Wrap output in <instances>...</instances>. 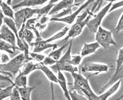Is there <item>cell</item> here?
I'll list each match as a JSON object with an SVG mask.
<instances>
[{
  "mask_svg": "<svg viewBox=\"0 0 123 100\" xmlns=\"http://www.w3.org/2000/svg\"><path fill=\"white\" fill-rule=\"evenodd\" d=\"M109 65L105 64H96V63H87L82 67L81 71L82 72H95V75L97 73L102 72H108L109 70Z\"/></svg>",
  "mask_w": 123,
  "mask_h": 100,
  "instance_id": "cell-10",
  "label": "cell"
},
{
  "mask_svg": "<svg viewBox=\"0 0 123 100\" xmlns=\"http://www.w3.org/2000/svg\"><path fill=\"white\" fill-rule=\"evenodd\" d=\"M10 3H11V0H9V1L7 2V4H8V5H9Z\"/></svg>",
  "mask_w": 123,
  "mask_h": 100,
  "instance_id": "cell-37",
  "label": "cell"
},
{
  "mask_svg": "<svg viewBox=\"0 0 123 100\" xmlns=\"http://www.w3.org/2000/svg\"><path fill=\"white\" fill-rule=\"evenodd\" d=\"M48 0H25L20 3L12 6V9H17L18 7H29V6H40L45 3Z\"/></svg>",
  "mask_w": 123,
  "mask_h": 100,
  "instance_id": "cell-17",
  "label": "cell"
},
{
  "mask_svg": "<svg viewBox=\"0 0 123 100\" xmlns=\"http://www.w3.org/2000/svg\"><path fill=\"white\" fill-rule=\"evenodd\" d=\"M38 21V19L37 17L29 19V20H27L25 22V29L31 30V31H34L37 38H40L41 37L40 32H38V30L36 28V24H37Z\"/></svg>",
  "mask_w": 123,
  "mask_h": 100,
  "instance_id": "cell-18",
  "label": "cell"
},
{
  "mask_svg": "<svg viewBox=\"0 0 123 100\" xmlns=\"http://www.w3.org/2000/svg\"><path fill=\"white\" fill-rule=\"evenodd\" d=\"M82 56H74L72 58H71V60L69 62V63L71 65H74V66H76V65H79L82 61Z\"/></svg>",
  "mask_w": 123,
  "mask_h": 100,
  "instance_id": "cell-32",
  "label": "cell"
},
{
  "mask_svg": "<svg viewBox=\"0 0 123 100\" xmlns=\"http://www.w3.org/2000/svg\"><path fill=\"white\" fill-rule=\"evenodd\" d=\"M39 9H30L25 8L15 12V22L18 30H20L22 25L26 22L29 19H32L34 15H38Z\"/></svg>",
  "mask_w": 123,
  "mask_h": 100,
  "instance_id": "cell-5",
  "label": "cell"
},
{
  "mask_svg": "<svg viewBox=\"0 0 123 100\" xmlns=\"http://www.w3.org/2000/svg\"><path fill=\"white\" fill-rule=\"evenodd\" d=\"M58 84H59V86L62 88V89L63 90L65 97L68 100H72L70 95H69V93H68L66 79H65L63 73L62 72V71L60 70V69H58Z\"/></svg>",
  "mask_w": 123,
  "mask_h": 100,
  "instance_id": "cell-13",
  "label": "cell"
},
{
  "mask_svg": "<svg viewBox=\"0 0 123 100\" xmlns=\"http://www.w3.org/2000/svg\"><path fill=\"white\" fill-rule=\"evenodd\" d=\"M56 62L57 61H55V59H53L52 58L47 56V57H45L44 59V60L42 62H41L40 63H42V65H51L55 64Z\"/></svg>",
  "mask_w": 123,
  "mask_h": 100,
  "instance_id": "cell-33",
  "label": "cell"
},
{
  "mask_svg": "<svg viewBox=\"0 0 123 100\" xmlns=\"http://www.w3.org/2000/svg\"><path fill=\"white\" fill-rule=\"evenodd\" d=\"M50 21V18L48 17L47 15H45V16H42L38 19V21L36 24V28L38 30V32H41L42 31H43L46 27H47L48 22Z\"/></svg>",
  "mask_w": 123,
  "mask_h": 100,
  "instance_id": "cell-24",
  "label": "cell"
},
{
  "mask_svg": "<svg viewBox=\"0 0 123 100\" xmlns=\"http://www.w3.org/2000/svg\"><path fill=\"white\" fill-rule=\"evenodd\" d=\"M121 81H122V78L118 79L105 92H104L103 94L98 95V100H105L109 98L111 95H112L119 88V86H120V84H121Z\"/></svg>",
  "mask_w": 123,
  "mask_h": 100,
  "instance_id": "cell-16",
  "label": "cell"
},
{
  "mask_svg": "<svg viewBox=\"0 0 123 100\" xmlns=\"http://www.w3.org/2000/svg\"><path fill=\"white\" fill-rule=\"evenodd\" d=\"M92 15L93 16V13L90 12L88 8L86 9V11L84 13H82L81 15H78L76 17V22L74 25H72V27L68 30V33L66 38H65L62 41V43L67 42L69 38H74L75 37L79 36L82 32L83 28L87 25L88 22L92 18Z\"/></svg>",
  "mask_w": 123,
  "mask_h": 100,
  "instance_id": "cell-2",
  "label": "cell"
},
{
  "mask_svg": "<svg viewBox=\"0 0 123 100\" xmlns=\"http://www.w3.org/2000/svg\"><path fill=\"white\" fill-rule=\"evenodd\" d=\"M68 44L67 43V44L62 45L59 49H53V51H52L49 54V56L52 58V59H55V61L59 60V59L61 58V56H62V51H63V49H65V48H66L67 46H68Z\"/></svg>",
  "mask_w": 123,
  "mask_h": 100,
  "instance_id": "cell-25",
  "label": "cell"
},
{
  "mask_svg": "<svg viewBox=\"0 0 123 100\" xmlns=\"http://www.w3.org/2000/svg\"><path fill=\"white\" fill-rule=\"evenodd\" d=\"M38 63H34L32 61L28 62L24 66H23L22 71L19 73L18 75H29V73L33 72L36 69H38Z\"/></svg>",
  "mask_w": 123,
  "mask_h": 100,
  "instance_id": "cell-19",
  "label": "cell"
},
{
  "mask_svg": "<svg viewBox=\"0 0 123 100\" xmlns=\"http://www.w3.org/2000/svg\"><path fill=\"white\" fill-rule=\"evenodd\" d=\"M11 100H21V95L18 91V87L15 86L12 90V94L9 97Z\"/></svg>",
  "mask_w": 123,
  "mask_h": 100,
  "instance_id": "cell-30",
  "label": "cell"
},
{
  "mask_svg": "<svg viewBox=\"0 0 123 100\" xmlns=\"http://www.w3.org/2000/svg\"><path fill=\"white\" fill-rule=\"evenodd\" d=\"M95 40L100 45V46H102L105 49H109L111 45H116V42L113 39L112 32L102 28L101 26L98 27L97 32H96Z\"/></svg>",
  "mask_w": 123,
  "mask_h": 100,
  "instance_id": "cell-4",
  "label": "cell"
},
{
  "mask_svg": "<svg viewBox=\"0 0 123 100\" xmlns=\"http://www.w3.org/2000/svg\"><path fill=\"white\" fill-rule=\"evenodd\" d=\"M123 6V2L122 1H120L118 2H116L115 4H112L111 5V6L110 7V9L109 10V12H108V13L109 12H112L113 10H115V9H117V8H119V7H122Z\"/></svg>",
  "mask_w": 123,
  "mask_h": 100,
  "instance_id": "cell-35",
  "label": "cell"
},
{
  "mask_svg": "<svg viewBox=\"0 0 123 100\" xmlns=\"http://www.w3.org/2000/svg\"><path fill=\"white\" fill-rule=\"evenodd\" d=\"M34 46L33 52L35 53H39L42 52L43 50H45L47 49L52 48L53 49H55L58 47L57 44H50V43H45L43 42V39L40 38H36V41L35 42H32L31 46Z\"/></svg>",
  "mask_w": 123,
  "mask_h": 100,
  "instance_id": "cell-11",
  "label": "cell"
},
{
  "mask_svg": "<svg viewBox=\"0 0 123 100\" xmlns=\"http://www.w3.org/2000/svg\"><path fill=\"white\" fill-rule=\"evenodd\" d=\"M99 47L100 45L97 42H93V43H85L82 49V52H81V56L84 57L90 55L92 53H94Z\"/></svg>",
  "mask_w": 123,
  "mask_h": 100,
  "instance_id": "cell-14",
  "label": "cell"
},
{
  "mask_svg": "<svg viewBox=\"0 0 123 100\" xmlns=\"http://www.w3.org/2000/svg\"><path fill=\"white\" fill-rule=\"evenodd\" d=\"M75 4V0H63L60 2L55 4V6L52 9V10L49 12V15H54L55 13H57L58 12L62 9H65L67 8L73 6Z\"/></svg>",
  "mask_w": 123,
  "mask_h": 100,
  "instance_id": "cell-12",
  "label": "cell"
},
{
  "mask_svg": "<svg viewBox=\"0 0 123 100\" xmlns=\"http://www.w3.org/2000/svg\"><path fill=\"white\" fill-rule=\"evenodd\" d=\"M0 38H1V39L9 42V43H10L11 45H16L15 44L16 43V41H15V38L16 37H15V33L6 24L2 25Z\"/></svg>",
  "mask_w": 123,
  "mask_h": 100,
  "instance_id": "cell-8",
  "label": "cell"
},
{
  "mask_svg": "<svg viewBox=\"0 0 123 100\" xmlns=\"http://www.w3.org/2000/svg\"><path fill=\"white\" fill-rule=\"evenodd\" d=\"M111 5H112V2H109L105 7H104L101 11L98 12V13L97 15H93L94 18L93 19L91 18L90 20L88 22L86 25L88 26V28L89 29V30L92 32L96 33V32H97V30L98 29V27L100 26V25H101L102 19L105 17V15L108 13V12H109Z\"/></svg>",
  "mask_w": 123,
  "mask_h": 100,
  "instance_id": "cell-6",
  "label": "cell"
},
{
  "mask_svg": "<svg viewBox=\"0 0 123 100\" xmlns=\"http://www.w3.org/2000/svg\"><path fill=\"white\" fill-rule=\"evenodd\" d=\"M29 59L25 56L24 52L18 54L12 59H11L9 62L6 63H1L0 65V70L3 72H9L12 73L13 75H15L17 72H19L20 69L29 62Z\"/></svg>",
  "mask_w": 123,
  "mask_h": 100,
  "instance_id": "cell-3",
  "label": "cell"
},
{
  "mask_svg": "<svg viewBox=\"0 0 123 100\" xmlns=\"http://www.w3.org/2000/svg\"><path fill=\"white\" fill-rule=\"evenodd\" d=\"M36 86H32V87H18V91L21 95L22 99H25V100H29L30 99V95L32 91L34 89Z\"/></svg>",
  "mask_w": 123,
  "mask_h": 100,
  "instance_id": "cell-22",
  "label": "cell"
},
{
  "mask_svg": "<svg viewBox=\"0 0 123 100\" xmlns=\"http://www.w3.org/2000/svg\"><path fill=\"white\" fill-rule=\"evenodd\" d=\"M29 56L33 59V60L37 61L38 62H41L44 60L45 56L44 55H42L39 53H35V52H29Z\"/></svg>",
  "mask_w": 123,
  "mask_h": 100,
  "instance_id": "cell-31",
  "label": "cell"
},
{
  "mask_svg": "<svg viewBox=\"0 0 123 100\" xmlns=\"http://www.w3.org/2000/svg\"><path fill=\"white\" fill-rule=\"evenodd\" d=\"M68 93L72 100H88L86 96L79 94L75 89L72 88L68 91Z\"/></svg>",
  "mask_w": 123,
  "mask_h": 100,
  "instance_id": "cell-28",
  "label": "cell"
},
{
  "mask_svg": "<svg viewBox=\"0 0 123 100\" xmlns=\"http://www.w3.org/2000/svg\"><path fill=\"white\" fill-rule=\"evenodd\" d=\"M10 59L9 56H8L6 54H2V56H1V62L2 63H6L8 62H9Z\"/></svg>",
  "mask_w": 123,
  "mask_h": 100,
  "instance_id": "cell-36",
  "label": "cell"
},
{
  "mask_svg": "<svg viewBox=\"0 0 123 100\" xmlns=\"http://www.w3.org/2000/svg\"><path fill=\"white\" fill-rule=\"evenodd\" d=\"M122 16H123V14H122L120 18H119V21H118V25L116 26V29H115V30H116L117 34L119 32H120V31L123 30V19H122Z\"/></svg>",
  "mask_w": 123,
  "mask_h": 100,
  "instance_id": "cell-34",
  "label": "cell"
},
{
  "mask_svg": "<svg viewBox=\"0 0 123 100\" xmlns=\"http://www.w3.org/2000/svg\"><path fill=\"white\" fill-rule=\"evenodd\" d=\"M0 45H1V50H2V51H6L10 54H14L15 51L17 49L19 50V48L18 46L11 45L10 43H9V42H7L2 39H1V41H0Z\"/></svg>",
  "mask_w": 123,
  "mask_h": 100,
  "instance_id": "cell-21",
  "label": "cell"
},
{
  "mask_svg": "<svg viewBox=\"0 0 123 100\" xmlns=\"http://www.w3.org/2000/svg\"><path fill=\"white\" fill-rule=\"evenodd\" d=\"M56 2H57V0H52V1L49 2V3L46 6H45L43 8H42V9H38V13L37 15V18L39 19L42 16L47 15L49 13V12L51 11L52 9L54 7V6H55V3Z\"/></svg>",
  "mask_w": 123,
  "mask_h": 100,
  "instance_id": "cell-20",
  "label": "cell"
},
{
  "mask_svg": "<svg viewBox=\"0 0 123 100\" xmlns=\"http://www.w3.org/2000/svg\"><path fill=\"white\" fill-rule=\"evenodd\" d=\"M91 3H93V1L92 0H88L86 2H85L83 5L81 6L78 10H76L75 12H74L72 14H71L70 15H67V16L63 17V18H60V19H55V18H50V22H66L68 24L71 25L72 24L73 21L76 19V17L79 15V13H80L85 8H86L88 6V5Z\"/></svg>",
  "mask_w": 123,
  "mask_h": 100,
  "instance_id": "cell-7",
  "label": "cell"
},
{
  "mask_svg": "<svg viewBox=\"0 0 123 100\" xmlns=\"http://www.w3.org/2000/svg\"><path fill=\"white\" fill-rule=\"evenodd\" d=\"M1 8H2V12L5 14L6 17L10 18L15 20V13L13 12V9L6 2L2 1L1 2Z\"/></svg>",
  "mask_w": 123,
  "mask_h": 100,
  "instance_id": "cell-23",
  "label": "cell"
},
{
  "mask_svg": "<svg viewBox=\"0 0 123 100\" xmlns=\"http://www.w3.org/2000/svg\"><path fill=\"white\" fill-rule=\"evenodd\" d=\"M74 79V84L72 88L75 89L81 95H85L88 100H98V95H95L90 87L88 78H85L81 74L77 72L72 73Z\"/></svg>",
  "mask_w": 123,
  "mask_h": 100,
  "instance_id": "cell-1",
  "label": "cell"
},
{
  "mask_svg": "<svg viewBox=\"0 0 123 100\" xmlns=\"http://www.w3.org/2000/svg\"><path fill=\"white\" fill-rule=\"evenodd\" d=\"M69 27L68 26H65V28L60 31L59 32H58L57 34H55V36H53L51 38H48V39H46V40H43V42H45V43H49V42H51L54 40H55V39H58V38H62V37H63L65 34L67 33V32H68V30H69Z\"/></svg>",
  "mask_w": 123,
  "mask_h": 100,
  "instance_id": "cell-26",
  "label": "cell"
},
{
  "mask_svg": "<svg viewBox=\"0 0 123 100\" xmlns=\"http://www.w3.org/2000/svg\"><path fill=\"white\" fill-rule=\"evenodd\" d=\"M38 69L41 70L44 74L46 75L49 81H51L52 82H55L58 83V77L55 76V75L51 71V69H49L46 65H42V63H38Z\"/></svg>",
  "mask_w": 123,
  "mask_h": 100,
  "instance_id": "cell-15",
  "label": "cell"
},
{
  "mask_svg": "<svg viewBox=\"0 0 123 100\" xmlns=\"http://www.w3.org/2000/svg\"><path fill=\"white\" fill-rule=\"evenodd\" d=\"M14 83L17 87H25L27 86V75H18L14 80Z\"/></svg>",
  "mask_w": 123,
  "mask_h": 100,
  "instance_id": "cell-29",
  "label": "cell"
},
{
  "mask_svg": "<svg viewBox=\"0 0 123 100\" xmlns=\"http://www.w3.org/2000/svg\"><path fill=\"white\" fill-rule=\"evenodd\" d=\"M15 86V84H12L10 86L7 87L6 88H1L0 89V99H4L5 98L10 97L12 94V90Z\"/></svg>",
  "mask_w": 123,
  "mask_h": 100,
  "instance_id": "cell-27",
  "label": "cell"
},
{
  "mask_svg": "<svg viewBox=\"0 0 123 100\" xmlns=\"http://www.w3.org/2000/svg\"><path fill=\"white\" fill-rule=\"evenodd\" d=\"M122 69H123V49L121 48L119 49V52H118V59H117V68H116V70H115V72L114 73V75L113 77L110 79V81L108 82L105 86L102 88V90L105 89V88L108 86H110L111 84H112L114 82H115L116 81L118 80V75L119 73H122Z\"/></svg>",
  "mask_w": 123,
  "mask_h": 100,
  "instance_id": "cell-9",
  "label": "cell"
}]
</instances>
